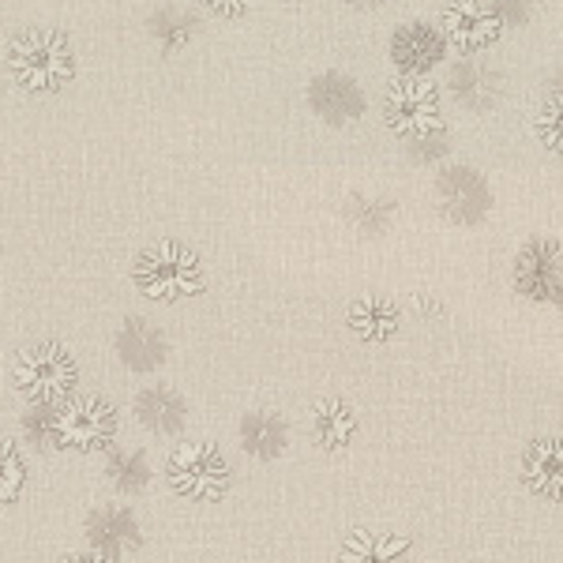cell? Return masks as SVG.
Returning <instances> with one entry per match:
<instances>
[{
    "instance_id": "1",
    "label": "cell",
    "mask_w": 563,
    "mask_h": 563,
    "mask_svg": "<svg viewBox=\"0 0 563 563\" xmlns=\"http://www.w3.org/2000/svg\"><path fill=\"white\" fill-rule=\"evenodd\" d=\"M4 65L26 95H53L71 79L76 57L60 31H20L8 42Z\"/></svg>"
},
{
    "instance_id": "2",
    "label": "cell",
    "mask_w": 563,
    "mask_h": 563,
    "mask_svg": "<svg viewBox=\"0 0 563 563\" xmlns=\"http://www.w3.org/2000/svg\"><path fill=\"white\" fill-rule=\"evenodd\" d=\"M135 286L151 297V301H185L203 289V267H199L196 252L185 244H154L135 260Z\"/></svg>"
},
{
    "instance_id": "3",
    "label": "cell",
    "mask_w": 563,
    "mask_h": 563,
    "mask_svg": "<svg viewBox=\"0 0 563 563\" xmlns=\"http://www.w3.org/2000/svg\"><path fill=\"white\" fill-rule=\"evenodd\" d=\"M12 384L31 406H60L76 387V361L68 357V350L38 342L15 357Z\"/></svg>"
},
{
    "instance_id": "4",
    "label": "cell",
    "mask_w": 563,
    "mask_h": 563,
    "mask_svg": "<svg viewBox=\"0 0 563 563\" xmlns=\"http://www.w3.org/2000/svg\"><path fill=\"white\" fill-rule=\"evenodd\" d=\"M384 109L390 132L402 135V140H429L443 124L440 90H435L432 79L417 76V71H402V76L390 79Z\"/></svg>"
},
{
    "instance_id": "5",
    "label": "cell",
    "mask_w": 563,
    "mask_h": 563,
    "mask_svg": "<svg viewBox=\"0 0 563 563\" xmlns=\"http://www.w3.org/2000/svg\"><path fill=\"white\" fill-rule=\"evenodd\" d=\"M166 474L174 493L192 499V504H218L225 496V488H230V462L207 440L180 443L169 455Z\"/></svg>"
},
{
    "instance_id": "6",
    "label": "cell",
    "mask_w": 563,
    "mask_h": 563,
    "mask_svg": "<svg viewBox=\"0 0 563 563\" xmlns=\"http://www.w3.org/2000/svg\"><path fill=\"white\" fill-rule=\"evenodd\" d=\"M117 435V410L98 395L71 398L57 410V448L65 451H102Z\"/></svg>"
},
{
    "instance_id": "7",
    "label": "cell",
    "mask_w": 563,
    "mask_h": 563,
    "mask_svg": "<svg viewBox=\"0 0 563 563\" xmlns=\"http://www.w3.org/2000/svg\"><path fill=\"white\" fill-rule=\"evenodd\" d=\"M440 31L459 53H481L499 42V34H504V15H499L488 0H455L451 8H443Z\"/></svg>"
},
{
    "instance_id": "8",
    "label": "cell",
    "mask_w": 563,
    "mask_h": 563,
    "mask_svg": "<svg viewBox=\"0 0 563 563\" xmlns=\"http://www.w3.org/2000/svg\"><path fill=\"white\" fill-rule=\"evenodd\" d=\"M515 289L533 301H552L563 294V244L560 241H530L515 260Z\"/></svg>"
},
{
    "instance_id": "9",
    "label": "cell",
    "mask_w": 563,
    "mask_h": 563,
    "mask_svg": "<svg viewBox=\"0 0 563 563\" xmlns=\"http://www.w3.org/2000/svg\"><path fill=\"white\" fill-rule=\"evenodd\" d=\"M308 106H312L316 117H323L327 124H346L353 117L365 113V95H361V87L353 84V79L327 71V76H320L308 87Z\"/></svg>"
},
{
    "instance_id": "10",
    "label": "cell",
    "mask_w": 563,
    "mask_h": 563,
    "mask_svg": "<svg viewBox=\"0 0 563 563\" xmlns=\"http://www.w3.org/2000/svg\"><path fill=\"white\" fill-rule=\"evenodd\" d=\"M522 481L544 499H563V440H533L522 455Z\"/></svg>"
},
{
    "instance_id": "11",
    "label": "cell",
    "mask_w": 563,
    "mask_h": 563,
    "mask_svg": "<svg viewBox=\"0 0 563 563\" xmlns=\"http://www.w3.org/2000/svg\"><path fill=\"white\" fill-rule=\"evenodd\" d=\"M390 57L402 71H417L421 76L424 68L440 65L443 57V31H435L429 23H406L395 31V42H390Z\"/></svg>"
},
{
    "instance_id": "12",
    "label": "cell",
    "mask_w": 563,
    "mask_h": 563,
    "mask_svg": "<svg viewBox=\"0 0 563 563\" xmlns=\"http://www.w3.org/2000/svg\"><path fill=\"white\" fill-rule=\"evenodd\" d=\"M90 544L98 549L102 560H117L124 552L140 549V530H135V519L121 507H102V511L90 515Z\"/></svg>"
},
{
    "instance_id": "13",
    "label": "cell",
    "mask_w": 563,
    "mask_h": 563,
    "mask_svg": "<svg viewBox=\"0 0 563 563\" xmlns=\"http://www.w3.org/2000/svg\"><path fill=\"white\" fill-rule=\"evenodd\" d=\"M117 353H121L124 365H132L135 372H151L166 357V342H162V334L154 331L151 323L129 320L121 327V334H117Z\"/></svg>"
},
{
    "instance_id": "14",
    "label": "cell",
    "mask_w": 563,
    "mask_h": 563,
    "mask_svg": "<svg viewBox=\"0 0 563 563\" xmlns=\"http://www.w3.org/2000/svg\"><path fill=\"white\" fill-rule=\"evenodd\" d=\"M135 417H140L151 432L169 435L185 424L188 410H185V398L174 395V390L151 387V390H140V395H135Z\"/></svg>"
},
{
    "instance_id": "15",
    "label": "cell",
    "mask_w": 563,
    "mask_h": 563,
    "mask_svg": "<svg viewBox=\"0 0 563 563\" xmlns=\"http://www.w3.org/2000/svg\"><path fill=\"white\" fill-rule=\"evenodd\" d=\"M346 323L361 342H387L398 331V308L387 297H361L350 305Z\"/></svg>"
},
{
    "instance_id": "16",
    "label": "cell",
    "mask_w": 563,
    "mask_h": 563,
    "mask_svg": "<svg viewBox=\"0 0 563 563\" xmlns=\"http://www.w3.org/2000/svg\"><path fill=\"white\" fill-rule=\"evenodd\" d=\"M241 443L249 455L256 459H278L289 443V432H286V421L278 413H267V410H256L241 421Z\"/></svg>"
},
{
    "instance_id": "17",
    "label": "cell",
    "mask_w": 563,
    "mask_h": 563,
    "mask_svg": "<svg viewBox=\"0 0 563 563\" xmlns=\"http://www.w3.org/2000/svg\"><path fill=\"white\" fill-rule=\"evenodd\" d=\"M312 432L320 448L342 451L353 440V432H357V417H353L350 406L339 402V398H323L312 410Z\"/></svg>"
},
{
    "instance_id": "18",
    "label": "cell",
    "mask_w": 563,
    "mask_h": 563,
    "mask_svg": "<svg viewBox=\"0 0 563 563\" xmlns=\"http://www.w3.org/2000/svg\"><path fill=\"white\" fill-rule=\"evenodd\" d=\"M410 552V544L402 538H390V533H353L342 544L339 556L353 563H384V560H402Z\"/></svg>"
},
{
    "instance_id": "19",
    "label": "cell",
    "mask_w": 563,
    "mask_h": 563,
    "mask_svg": "<svg viewBox=\"0 0 563 563\" xmlns=\"http://www.w3.org/2000/svg\"><path fill=\"white\" fill-rule=\"evenodd\" d=\"M23 485H26V459L20 443L0 440V507L20 499Z\"/></svg>"
},
{
    "instance_id": "20",
    "label": "cell",
    "mask_w": 563,
    "mask_h": 563,
    "mask_svg": "<svg viewBox=\"0 0 563 563\" xmlns=\"http://www.w3.org/2000/svg\"><path fill=\"white\" fill-rule=\"evenodd\" d=\"M538 135L549 151L563 154V90H552L538 109Z\"/></svg>"
},
{
    "instance_id": "21",
    "label": "cell",
    "mask_w": 563,
    "mask_h": 563,
    "mask_svg": "<svg viewBox=\"0 0 563 563\" xmlns=\"http://www.w3.org/2000/svg\"><path fill=\"white\" fill-rule=\"evenodd\" d=\"M109 477H113L117 488H124V493H135V488L147 485L151 470H147V459L135 455V451H124V455H113L109 459Z\"/></svg>"
},
{
    "instance_id": "22",
    "label": "cell",
    "mask_w": 563,
    "mask_h": 563,
    "mask_svg": "<svg viewBox=\"0 0 563 563\" xmlns=\"http://www.w3.org/2000/svg\"><path fill=\"white\" fill-rule=\"evenodd\" d=\"M151 31H154V38H158L162 49H180V45L192 38V23H188L185 15H177V12L154 15Z\"/></svg>"
},
{
    "instance_id": "23",
    "label": "cell",
    "mask_w": 563,
    "mask_h": 563,
    "mask_svg": "<svg viewBox=\"0 0 563 563\" xmlns=\"http://www.w3.org/2000/svg\"><path fill=\"white\" fill-rule=\"evenodd\" d=\"M207 8H211L214 15H222V20H233V15H244L249 12L252 0H203Z\"/></svg>"
},
{
    "instance_id": "24",
    "label": "cell",
    "mask_w": 563,
    "mask_h": 563,
    "mask_svg": "<svg viewBox=\"0 0 563 563\" xmlns=\"http://www.w3.org/2000/svg\"><path fill=\"white\" fill-rule=\"evenodd\" d=\"M560 305H563V294H560Z\"/></svg>"
}]
</instances>
